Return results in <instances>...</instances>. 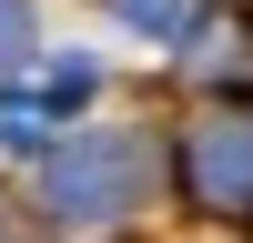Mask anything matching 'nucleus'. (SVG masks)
Segmentation results:
<instances>
[{"mask_svg":"<svg viewBox=\"0 0 253 243\" xmlns=\"http://www.w3.org/2000/svg\"><path fill=\"white\" fill-rule=\"evenodd\" d=\"M10 31H20V0H0V40H10Z\"/></svg>","mask_w":253,"mask_h":243,"instance_id":"nucleus-1","label":"nucleus"}]
</instances>
